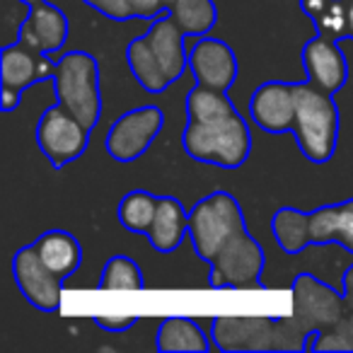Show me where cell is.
Instances as JSON below:
<instances>
[{
  "label": "cell",
  "mask_w": 353,
  "mask_h": 353,
  "mask_svg": "<svg viewBox=\"0 0 353 353\" xmlns=\"http://www.w3.org/2000/svg\"><path fill=\"white\" fill-rule=\"evenodd\" d=\"M126 61L143 90L165 92L189 68L187 34L170 12H162L152 17L145 34L128 44Z\"/></svg>",
  "instance_id": "6da1fadb"
},
{
  "label": "cell",
  "mask_w": 353,
  "mask_h": 353,
  "mask_svg": "<svg viewBox=\"0 0 353 353\" xmlns=\"http://www.w3.org/2000/svg\"><path fill=\"white\" fill-rule=\"evenodd\" d=\"M182 145L189 157L203 162V165L237 170L250 157L252 136L240 112L232 109L221 117L189 119L182 133Z\"/></svg>",
  "instance_id": "7a4b0ae2"
},
{
  "label": "cell",
  "mask_w": 353,
  "mask_h": 353,
  "mask_svg": "<svg viewBox=\"0 0 353 353\" xmlns=\"http://www.w3.org/2000/svg\"><path fill=\"white\" fill-rule=\"evenodd\" d=\"M295 88L293 133L303 155L314 165H324L334 157L339 143V109L332 94L317 85L298 83Z\"/></svg>",
  "instance_id": "3957f363"
},
{
  "label": "cell",
  "mask_w": 353,
  "mask_h": 353,
  "mask_svg": "<svg viewBox=\"0 0 353 353\" xmlns=\"http://www.w3.org/2000/svg\"><path fill=\"white\" fill-rule=\"evenodd\" d=\"M54 90L59 104H63L73 117L88 128H94L102 114L99 92V63L88 51H70L56 61Z\"/></svg>",
  "instance_id": "277c9868"
},
{
  "label": "cell",
  "mask_w": 353,
  "mask_h": 353,
  "mask_svg": "<svg viewBox=\"0 0 353 353\" xmlns=\"http://www.w3.org/2000/svg\"><path fill=\"white\" fill-rule=\"evenodd\" d=\"M245 230L247 225L240 203L228 192L208 194L189 211V237H192L196 254L208 264L232 237Z\"/></svg>",
  "instance_id": "5b68a950"
},
{
  "label": "cell",
  "mask_w": 353,
  "mask_h": 353,
  "mask_svg": "<svg viewBox=\"0 0 353 353\" xmlns=\"http://www.w3.org/2000/svg\"><path fill=\"white\" fill-rule=\"evenodd\" d=\"M288 334L305 336L293 319L269 317H218L213 322V336L223 351H269V348H288L281 341Z\"/></svg>",
  "instance_id": "8992f818"
},
{
  "label": "cell",
  "mask_w": 353,
  "mask_h": 353,
  "mask_svg": "<svg viewBox=\"0 0 353 353\" xmlns=\"http://www.w3.org/2000/svg\"><path fill=\"white\" fill-rule=\"evenodd\" d=\"M56 61L49 59V54L27 46L25 41H12L3 46L0 56V107L3 112H12L20 104L25 90H30L34 83L44 78H54Z\"/></svg>",
  "instance_id": "52a82bcc"
},
{
  "label": "cell",
  "mask_w": 353,
  "mask_h": 353,
  "mask_svg": "<svg viewBox=\"0 0 353 353\" xmlns=\"http://www.w3.org/2000/svg\"><path fill=\"white\" fill-rule=\"evenodd\" d=\"M264 271V250L250 235H235L211 261V288H261Z\"/></svg>",
  "instance_id": "ba28073f"
},
{
  "label": "cell",
  "mask_w": 353,
  "mask_h": 353,
  "mask_svg": "<svg viewBox=\"0 0 353 353\" xmlns=\"http://www.w3.org/2000/svg\"><path fill=\"white\" fill-rule=\"evenodd\" d=\"M90 131L63 104H54L41 114L37 123V145L54 167L78 160L90 143Z\"/></svg>",
  "instance_id": "9c48e42d"
},
{
  "label": "cell",
  "mask_w": 353,
  "mask_h": 353,
  "mask_svg": "<svg viewBox=\"0 0 353 353\" xmlns=\"http://www.w3.org/2000/svg\"><path fill=\"white\" fill-rule=\"evenodd\" d=\"M165 126V114L157 107H138L112 123L107 133V152L117 162H133L152 145Z\"/></svg>",
  "instance_id": "30bf717a"
},
{
  "label": "cell",
  "mask_w": 353,
  "mask_h": 353,
  "mask_svg": "<svg viewBox=\"0 0 353 353\" xmlns=\"http://www.w3.org/2000/svg\"><path fill=\"white\" fill-rule=\"evenodd\" d=\"M343 298L334 288L307 274H300L293 283V322L303 334L336 327L341 322Z\"/></svg>",
  "instance_id": "8fae6325"
},
{
  "label": "cell",
  "mask_w": 353,
  "mask_h": 353,
  "mask_svg": "<svg viewBox=\"0 0 353 353\" xmlns=\"http://www.w3.org/2000/svg\"><path fill=\"white\" fill-rule=\"evenodd\" d=\"M12 276L17 288L41 312H56L61 307L63 295V279L54 274L49 266L37 254L34 245H27L15 252L12 256Z\"/></svg>",
  "instance_id": "7c38bea8"
},
{
  "label": "cell",
  "mask_w": 353,
  "mask_h": 353,
  "mask_svg": "<svg viewBox=\"0 0 353 353\" xmlns=\"http://www.w3.org/2000/svg\"><path fill=\"white\" fill-rule=\"evenodd\" d=\"M189 70L199 85L228 92L237 80V56L223 39L199 37L189 49Z\"/></svg>",
  "instance_id": "4fadbf2b"
},
{
  "label": "cell",
  "mask_w": 353,
  "mask_h": 353,
  "mask_svg": "<svg viewBox=\"0 0 353 353\" xmlns=\"http://www.w3.org/2000/svg\"><path fill=\"white\" fill-rule=\"evenodd\" d=\"M250 114L266 133L293 131L295 121V88L290 83L271 80L254 90L250 99Z\"/></svg>",
  "instance_id": "5bb4252c"
},
{
  "label": "cell",
  "mask_w": 353,
  "mask_h": 353,
  "mask_svg": "<svg viewBox=\"0 0 353 353\" xmlns=\"http://www.w3.org/2000/svg\"><path fill=\"white\" fill-rule=\"evenodd\" d=\"M303 68L307 80L319 90L334 94L343 88L348 78V63L336 39L317 34L303 46Z\"/></svg>",
  "instance_id": "9a60e30c"
},
{
  "label": "cell",
  "mask_w": 353,
  "mask_h": 353,
  "mask_svg": "<svg viewBox=\"0 0 353 353\" xmlns=\"http://www.w3.org/2000/svg\"><path fill=\"white\" fill-rule=\"evenodd\" d=\"M17 39L51 56L63 49L65 39H68V20L59 8L49 6L46 0H32L30 15H27Z\"/></svg>",
  "instance_id": "2e32d148"
},
{
  "label": "cell",
  "mask_w": 353,
  "mask_h": 353,
  "mask_svg": "<svg viewBox=\"0 0 353 353\" xmlns=\"http://www.w3.org/2000/svg\"><path fill=\"white\" fill-rule=\"evenodd\" d=\"M310 242L312 245L336 242L353 254V199L314 208L310 213Z\"/></svg>",
  "instance_id": "e0dca14e"
},
{
  "label": "cell",
  "mask_w": 353,
  "mask_h": 353,
  "mask_svg": "<svg viewBox=\"0 0 353 353\" xmlns=\"http://www.w3.org/2000/svg\"><path fill=\"white\" fill-rule=\"evenodd\" d=\"M189 235V211L182 206V201L174 196H160L150 230H148V242L162 254H170L182 245L184 237Z\"/></svg>",
  "instance_id": "ac0fdd59"
},
{
  "label": "cell",
  "mask_w": 353,
  "mask_h": 353,
  "mask_svg": "<svg viewBox=\"0 0 353 353\" xmlns=\"http://www.w3.org/2000/svg\"><path fill=\"white\" fill-rule=\"evenodd\" d=\"M32 245H34L37 254L41 256V261L63 281L73 276L83 264V247L65 230H49L39 235V240Z\"/></svg>",
  "instance_id": "d6986e66"
},
{
  "label": "cell",
  "mask_w": 353,
  "mask_h": 353,
  "mask_svg": "<svg viewBox=\"0 0 353 353\" xmlns=\"http://www.w3.org/2000/svg\"><path fill=\"white\" fill-rule=\"evenodd\" d=\"M157 348L165 353L176 351H194L203 353L211 348L206 334L201 332L194 319L189 317H167L162 319L160 329H157Z\"/></svg>",
  "instance_id": "ffe728a7"
},
{
  "label": "cell",
  "mask_w": 353,
  "mask_h": 353,
  "mask_svg": "<svg viewBox=\"0 0 353 353\" xmlns=\"http://www.w3.org/2000/svg\"><path fill=\"white\" fill-rule=\"evenodd\" d=\"M271 228H274L276 242L285 254H300L305 247L312 245L310 242V213L283 206L276 211Z\"/></svg>",
  "instance_id": "44dd1931"
},
{
  "label": "cell",
  "mask_w": 353,
  "mask_h": 353,
  "mask_svg": "<svg viewBox=\"0 0 353 353\" xmlns=\"http://www.w3.org/2000/svg\"><path fill=\"white\" fill-rule=\"evenodd\" d=\"M167 12L187 37H206L218 20L213 0H174L167 6Z\"/></svg>",
  "instance_id": "7402d4cb"
},
{
  "label": "cell",
  "mask_w": 353,
  "mask_h": 353,
  "mask_svg": "<svg viewBox=\"0 0 353 353\" xmlns=\"http://www.w3.org/2000/svg\"><path fill=\"white\" fill-rule=\"evenodd\" d=\"M300 8L314 22L317 34L336 41L348 37L346 0H300Z\"/></svg>",
  "instance_id": "603a6c76"
},
{
  "label": "cell",
  "mask_w": 353,
  "mask_h": 353,
  "mask_svg": "<svg viewBox=\"0 0 353 353\" xmlns=\"http://www.w3.org/2000/svg\"><path fill=\"white\" fill-rule=\"evenodd\" d=\"M157 201L160 196L150 192H128L126 196L119 203V223L126 228L128 232H138V235H148L152 221H155V211H157Z\"/></svg>",
  "instance_id": "cb8c5ba5"
},
{
  "label": "cell",
  "mask_w": 353,
  "mask_h": 353,
  "mask_svg": "<svg viewBox=\"0 0 353 353\" xmlns=\"http://www.w3.org/2000/svg\"><path fill=\"white\" fill-rule=\"evenodd\" d=\"M99 288L102 290H143L145 279H143L141 266L123 254H117L107 261L99 276Z\"/></svg>",
  "instance_id": "d4e9b609"
},
{
  "label": "cell",
  "mask_w": 353,
  "mask_h": 353,
  "mask_svg": "<svg viewBox=\"0 0 353 353\" xmlns=\"http://www.w3.org/2000/svg\"><path fill=\"white\" fill-rule=\"evenodd\" d=\"M85 3L97 12H102V15L112 17V20H131V17H136L128 0H85Z\"/></svg>",
  "instance_id": "484cf974"
},
{
  "label": "cell",
  "mask_w": 353,
  "mask_h": 353,
  "mask_svg": "<svg viewBox=\"0 0 353 353\" xmlns=\"http://www.w3.org/2000/svg\"><path fill=\"white\" fill-rule=\"evenodd\" d=\"M94 324H97L99 329H104V332H126V329H131L133 324L138 322L136 314H128V317H104V314H97V317L92 319Z\"/></svg>",
  "instance_id": "4316f807"
},
{
  "label": "cell",
  "mask_w": 353,
  "mask_h": 353,
  "mask_svg": "<svg viewBox=\"0 0 353 353\" xmlns=\"http://www.w3.org/2000/svg\"><path fill=\"white\" fill-rule=\"evenodd\" d=\"M128 3H131L136 17H157L167 12L165 0H128Z\"/></svg>",
  "instance_id": "83f0119b"
},
{
  "label": "cell",
  "mask_w": 353,
  "mask_h": 353,
  "mask_svg": "<svg viewBox=\"0 0 353 353\" xmlns=\"http://www.w3.org/2000/svg\"><path fill=\"white\" fill-rule=\"evenodd\" d=\"M343 303L353 312V266L346 271V279H343Z\"/></svg>",
  "instance_id": "f1b7e54d"
},
{
  "label": "cell",
  "mask_w": 353,
  "mask_h": 353,
  "mask_svg": "<svg viewBox=\"0 0 353 353\" xmlns=\"http://www.w3.org/2000/svg\"><path fill=\"white\" fill-rule=\"evenodd\" d=\"M346 20H348V39H353V0H346Z\"/></svg>",
  "instance_id": "f546056e"
},
{
  "label": "cell",
  "mask_w": 353,
  "mask_h": 353,
  "mask_svg": "<svg viewBox=\"0 0 353 353\" xmlns=\"http://www.w3.org/2000/svg\"><path fill=\"white\" fill-rule=\"evenodd\" d=\"M170 3H174V0H165V6H170Z\"/></svg>",
  "instance_id": "4dcf8cb0"
}]
</instances>
